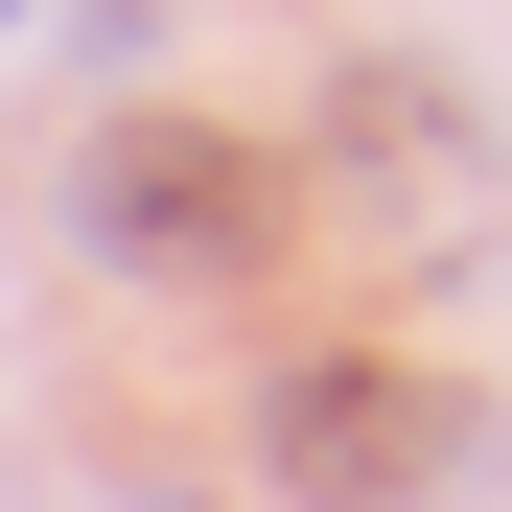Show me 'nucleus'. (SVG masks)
Here are the masks:
<instances>
[{
    "mask_svg": "<svg viewBox=\"0 0 512 512\" xmlns=\"http://www.w3.org/2000/svg\"><path fill=\"white\" fill-rule=\"evenodd\" d=\"M0 24H24V0H0Z\"/></svg>",
    "mask_w": 512,
    "mask_h": 512,
    "instance_id": "f257e3e1",
    "label": "nucleus"
}]
</instances>
